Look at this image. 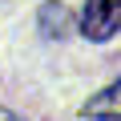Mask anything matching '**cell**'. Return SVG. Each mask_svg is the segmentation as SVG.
I'll return each instance as SVG.
<instances>
[{
	"label": "cell",
	"mask_w": 121,
	"mask_h": 121,
	"mask_svg": "<svg viewBox=\"0 0 121 121\" xmlns=\"http://www.w3.org/2000/svg\"><path fill=\"white\" fill-rule=\"evenodd\" d=\"M81 28L89 40H109L121 32V0H85Z\"/></svg>",
	"instance_id": "6da1fadb"
},
{
	"label": "cell",
	"mask_w": 121,
	"mask_h": 121,
	"mask_svg": "<svg viewBox=\"0 0 121 121\" xmlns=\"http://www.w3.org/2000/svg\"><path fill=\"white\" fill-rule=\"evenodd\" d=\"M40 24H44L48 36H65L69 32V8L65 4H44L40 8Z\"/></svg>",
	"instance_id": "3957f363"
},
{
	"label": "cell",
	"mask_w": 121,
	"mask_h": 121,
	"mask_svg": "<svg viewBox=\"0 0 121 121\" xmlns=\"http://www.w3.org/2000/svg\"><path fill=\"white\" fill-rule=\"evenodd\" d=\"M81 113L93 117V121H121V81L109 85V89H101L97 97H89L81 105Z\"/></svg>",
	"instance_id": "7a4b0ae2"
},
{
	"label": "cell",
	"mask_w": 121,
	"mask_h": 121,
	"mask_svg": "<svg viewBox=\"0 0 121 121\" xmlns=\"http://www.w3.org/2000/svg\"><path fill=\"white\" fill-rule=\"evenodd\" d=\"M0 121H20L16 113H8V109H0Z\"/></svg>",
	"instance_id": "277c9868"
}]
</instances>
